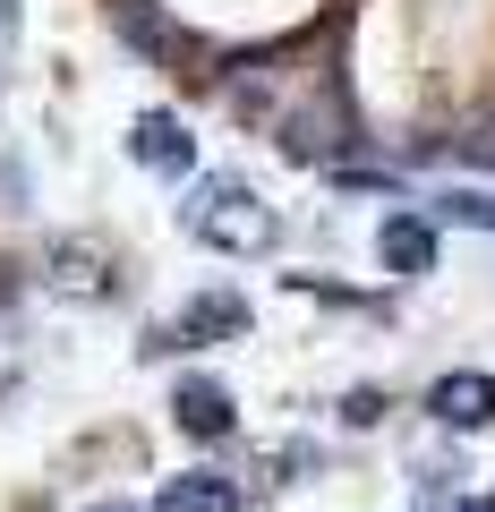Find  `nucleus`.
Segmentation results:
<instances>
[{"mask_svg":"<svg viewBox=\"0 0 495 512\" xmlns=\"http://www.w3.org/2000/svg\"><path fill=\"white\" fill-rule=\"evenodd\" d=\"M427 410H436L444 427H487L495 419V384L487 376H444L436 393H427Z\"/></svg>","mask_w":495,"mask_h":512,"instance_id":"4","label":"nucleus"},{"mask_svg":"<svg viewBox=\"0 0 495 512\" xmlns=\"http://www.w3.org/2000/svg\"><path fill=\"white\" fill-rule=\"evenodd\" d=\"M163 512H239V487L214 478V470H188V478L163 487Z\"/></svg>","mask_w":495,"mask_h":512,"instance_id":"6","label":"nucleus"},{"mask_svg":"<svg viewBox=\"0 0 495 512\" xmlns=\"http://www.w3.org/2000/svg\"><path fill=\"white\" fill-rule=\"evenodd\" d=\"M129 154H137L146 171H188V163H197V146H188V128L171 120V111H146V120H137Z\"/></svg>","mask_w":495,"mask_h":512,"instance_id":"3","label":"nucleus"},{"mask_svg":"<svg viewBox=\"0 0 495 512\" xmlns=\"http://www.w3.org/2000/svg\"><path fill=\"white\" fill-rule=\"evenodd\" d=\"M376 256H385L393 274H427V265H436V231H427L419 214H393L385 231H376Z\"/></svg>","mask_w":495,"mask_h":512,"instance_id":"5","label":"nucleus"},{"mask_svg":"<svg viewBox=\"0 0 495 512\" xmlns=\"http://www.w3.org/2000/svg\"><path fill=\"white\" fill-rule=\"evenodd\" d=\"M111 18H120V35H129L137 52H180V35H171V26L154 18L146 0H111Z\"/></svg>","mask_w":495,"mask_h":512,"instance_id":"9","label":"nucleus"},{"mask_svg":"<svg viewBox=\"0 0 495 512\" xmlns=\"http://www.w3.org/2000/svg\"><path fill=\"white\" fill-rule=\"evenodd\" d=\"M214 333H248V299H231V291L197 299V308L180 316V333H171V342H214Z\"/></svg>","mask_w":495,"mask_h":512,"instance_id":"7","label":"nucleus"},{"mask_svg":"<svg viewBox=\"0 0 495 512\" xmlns=\"http://www.w3.org/2000/svg\"><path fill=\"white\" fill-rule=\"evenodd\" d=\"M52 282H60V291H111V274H103V248H86V239H60V248H52Z\"/></svg>","mask_w":495,"mask_h":512,"instance_id":"8","label":"nucleus"},{"mask_svg":"<svg viewBox=\"0 0 495 512\" xmlns=\"http://www.w3.org/2000/svg\"><path fill=\"white\" fill-rule=\"evenodd\" d=\"M9 26H18V0H0V35H9Z\"/></svg>","mask_w":495,"mask_h":512,"instance_id":"11","label":"nucleus"},{"mask_svg":"<svg viewBox=\"0 0 495 512\" xmlns=\"http://www.w3.org/2000/svg\"><path fill=\"white\" fill-rule=\"evenodd\" d=\"M94 512H137V504H94Z\"/></svg>","mask_w":495,"mask_h":512,"instance_id":"12","label":"nucleus"},{"mask_svg":"<svg viewBox=\"0 0 495 512\" xmlns=\"http://www.w3.org/2000/svg\"><path fill=\"white\" fill-rule=\"evenodd\" d=\"M444 214L453 222H495V197H444Z\"/></svg>","mask_w":495,"mask_h":512,"instance_id":"10","label":"nucleus"},{"mask_svg":"<svg viewBox=\"0 0 495 512\" xmlns=\"http://www.w3.org/2000/svg\"><path fill=\"white\" fill-rule=\"evenodd\" d=\"M171 419H180V436L214 444V436H231V393H222L214 376H188L180 393H171Z\"/></svg>","mask_w":495,"mask_h":512,"instance_id":"2","label":"nucleus"},{"mask_svg":"<svg viewBox=\"0 0 495 512\" xmlns=\"http://www.w3.org/2000/svg\"><path fill=\"white\" fill-rule=\"evenodd\" d=\"M188 231H197L205 248H231V256L274 248V214H265L248 188H205V197L188 205Z\"/></svg>","mask_w":495,"mask_h":512,"instance_id":"1","label":"nucleus"}]
</instances>
